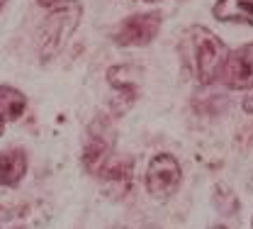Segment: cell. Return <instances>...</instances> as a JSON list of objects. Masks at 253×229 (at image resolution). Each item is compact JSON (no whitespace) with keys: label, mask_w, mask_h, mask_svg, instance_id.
<instances>
[{"label":"cell","mask_w":253,"mask_h":229,"mask_svg":"<svg viewBox=\"0 0 253 229\" xmlns=\"http://www.w3.org/2000/svg\"><path fill=\"white\" fill-rule=\"evenodd\" d=\"M81 17H83L81 0H61L49 10V15L39 27V42H37V51L42 61H49L61 51L68 37L78 30Z\"/></svg>","instance_id":"obj_1"},{"label":"cell","mask_w":253,"mask_h":229,"mask_svg":"<svg viewBox=\"0 0 253 229\" xmlns=\"http://www.w3.org/2000/svg\"><path fill=\"white\" fill-rule=\"evenodd\" d=\"M192 56H195V76L202 86L214 83L221 76V68L226 64L229 49L217 34H212L207 27L192 30Z\"/></svg>","instance_id":"obj_2"},{"label":"cell","mask_w":253,"mask_h":229,"mask_svg":"<svg viewBox=\"0 0 253 229\" xmlns=\"http://www.w3.org/2000/svg\"><path fill=\"white\" fill-rule=\"evenodd\" d=\"M115 141H117V137H115L110 120L107 117H95L85 130L83 154H81V161H83L88 173L97 176L107 168V161L115 151Z\"/></svg>","instance_id":"obj_3"},{"label":"cell","mask_w":253,"mask_h":229,"mask_svg":"<svg viewBox=\"0 0 253 229\" xmlns=\"http://www.w3.org/2000/svg\"><path fill=\"white\" fill-rule=\"evenodd\" d=\"M161 22H163V15L156 12V10L129 15L115 27L112 42L117 46H146L161 32Z\"/></svg>","instance_id":"obj_4"},{"label":"cell","mask_w":253,"mask_h":229,"mask_svg":"<svg viewBox=\"0 0 253 229\" xmlns=\"http://www.w3.org/2000/svg\"><path fill=\"white\" fill-rule=\"evenodd\" d=\"M183 181V168L173 154H156L146 168V190L154 197H170Z\"/></svg>","instance_id":"obj_5"},{"label":"cell","mask_w":253,"mask_h":229,"mask_svg":"<svg viewBox=\"0 0 253 229\" xmlns=\"http://www.w3.org/2000/svg\"><path fill=\"white\" fill-rule=\"evenodd\" d=\"M219 78L224 81V86L231 88V91H249V88H253V42L229 51Z\"/></svg>","instance_id":"obj_6"},{"label":"cell","mask_w":253,"mask_h":229,"mask_svg":"<svg viewBox=\"0 0 253 229\" xmlns=\"http://www.w3.org/2000/svg\"><path fill=\"white\" fill-rule=\"evenodd\" d=\"M27 173V154L22 149H7L0 154V185L15 188Z\"/></svg>","instance_id":"obj_7"},{"label":"cell","mask_w":253,"mask_h":229,"mask_svg":"<svg viewBox=\"0 0 253 229\" xmlns=\"http://www.w3.org/2000/svg\"><path fill=\"white\" fill-rule=\"evenodd\" d=\"M212 15L219 22H239L253 27V0H217Z\"/></svg>","instance_id":"obj_8"},{"label":"cell","mask_w":253,"mask_h":229,"mask_svg":"<svg viewBox=\"0 0 253 229\" xmlns=\"http://www.w3.org/2000/svg\"><path fill=\"white\" fill-rule=\"evenodd\" d=\"M27 110V95L12 86H0V120L17 122Z\"/></svg>","instance_id":"obj_9"},{"label":"cell","mask_w":253,"mask_h":229,"mask_svg":"<svg viewBox=\"0 0 253 229\" xmlns=\"http://www.w3.org/2000/svg\"><path fill=\"white\" fill-rule=\"evenodd\" d=\"M244 110H246V112H253V95H249V98L244 100Z\"/></svg>","instance_id":"obj_10"},{"label":"cell","mask_w":253,"mask_h":229,"mask_svg":"<svg viewBox=\"0 0 253 229\" xmlns=\"http://www.w3.org/2000/svg\"><path fill=\"white\" fill-rule=\"evenodd\" d=\"M37 2H39L42 7H54V5H56V2H61V0H37Z\"/></svg>","instance_id":"obj_11"},{"label":"cell","mask_w":253,"mask_h":229,"mask_svg":"<svg viewBox=\"0 0 253 229\" xmlns=\"http://www.w3.org/2000/svg\"><path fill=\"white\" fill-rule=\"evenodd\" d=\"M210 229H226L224 225H214V227H210Z\"/></svg>","instance_id":"obj_12"},{"label":"cell","mask_w":253,"mask_h":229,"mask_svg":"<svg viewBox=\"0 0 253 229\" xmlns=\"http://www.w3.org/2000/svg\"><path fill=\"white\" fill-rule=\"evenodd\" d=\"M2 127H5V122H2V120H0V137H2Z\"/></svg>","instance_id":"obj_13"},{"label":"cell","mask_w":253,"mask_h":229,"mask_svg":"<svg viewBox=\"0 0 253 229\" xmlns=\"http://www.w3.org/2000/svg\"><path fill=\"white\" fill-rule=\"evenodd\" d=\"M2 7H5V0H0V10H2Z\"/></svg>","instance_id":"obj_14"},{"label":"cell","mask_w":253,"mask_h":229,"mask_svg":"<svg viewBox=\"0 0 253 229\" xmlns=\"http://www.w3.org/2000/svg\"><path fill=\"white\" fill-rule=\"evenodd\" d=\"M146 2H156V0H146Z\"/></svg>","instance_id":"obj_15"},{"label":"cell","mask_w":253,"mask_h":229,"mask_svg":"<svg viewBox=\"0 0 253 229\" xmlns=\"http://www.w3.org/2000/svg\"><path fill=\"white\" fill-rule=\"evenodd\" d=\"M251 229H253V220H251Z\"/></svg>","instance_id":"obj_16"}]
</instances>
